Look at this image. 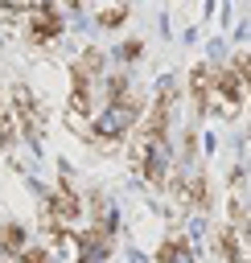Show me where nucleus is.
Segmentation results:
<instances>
[{"instance_id": "nucleus-1", "label": "nucleus", "mask_w": 251, "mask_h": 263, "mask_svg": "<svg viewBox=\"0 0 251 263\" xmlns=\"http://www.w3.org/2000/svg\"><path fill=\"white\" fill-rule=\"evenodd\" d=\"M16 29L25 33V41L33 45H49L62 37V12L53 0H29L21 12H16Z\"/></svg>"}, {"instance_id": "nucleus-2", "label": "nucleus", "mask_w": 251, "mask_h": 263, "mask_svg": "<svg viewBox=\"0 0 251 263\" xmlns=\"http://www.w3.org/2000/svg\"><path fill=\"white\" fill-rule=\"evenodd\" d=\"M214 247L222 255V263H251V242H247V226H222L214 234Z\"/></svg>"}, {"instance_id": "nucleus-3", "label": "nucleus", "mask_w": 251, "mask_h": 263, "mask_svg": "<svg viewBox=\"0 0 251 263\" xmlns=\"http://www.w3.org/2000/svg\"><path fill=\"white\" fill-rule=\"evenodd\" d=\"M86 8H91V16H95L103 29H115V25H123V16H128V0H86Z\"/></svg>"}, {"instance_id": "nucleus-4", "label": "nucleus", "mask_w": 251, "mask_h": 263, "mask_svg": "<svg viewBox=\"0 0 251 263\" xmlns=\"http://www.w3.org/2000/svg\"><path fill=\"white\" fill-rule=\"evenodd\" d=\"M230 214H235V226H247V177L235 173L230 181Z\"/></svg>"}, {"instance_id": "nucleus-5", "label": "nucleus", "mask_w": 251, "mask_h": 263, "mask_svg": "<svg viewBox=\"0 0 251 263\" xmlns=\"http://www.w3.org/2000/svg\"><path fill=\"white\" fill-rule=\"evenodd\" d=\"M62 123H66V132H74L78 140H91V136H95V119H91L86 111L66 107V111H62Z\"/></svg>"}]
</instances>
